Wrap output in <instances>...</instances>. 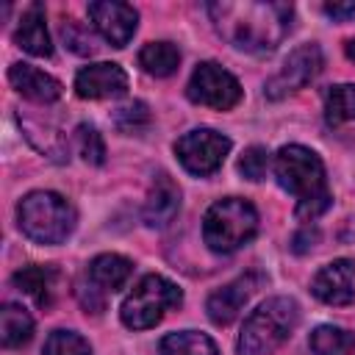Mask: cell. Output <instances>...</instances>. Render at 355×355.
I'll return each mask as SVG.
<instances>
[{
  "instance_id": "1",
  "label": "cell",
  "mask_w": 355,
  "mask_h": 355,
  "mask_svg": "<svg viewBox=\"0 0 355 355\" xmlns=\"http://www.w3.org/2000/svg\"><path fill=\"white\" fill-rule=\"evenodd\" d=\"M208 14L222 39L244 53H272L291 31L294 8L277 0H222Z\"/></svg>"
},
{
  "instance_id": "2",
  "label": "cell",
  "mask_w": 355,
  "mask_h": 355,
  "mask_svg": "<svg viewBox=\"0 0 355 355\" xmlns=\"http://www.w3.org/2000/svg\"><path fill=\"white\" fill-rule=\"evenodd\" d=\"M275 175L277 183L294 194L297 200V219L302 222H313L316 216H322L330 208V189H327V178H324V164L322 158L302 147V144H286L277 150L275 155Z\"/></svg>"
},
{
  "instance_id": "3",
  "label": "cell",
  "mask_w": 355,
  "mask_h": 355,
  "mask_svg": "<svg viewBox=\"0 0 355 355\" xmlns=\"http://www.w3.org/2000/svg\"><path fill=\"white\" fill-rule=\"evenodd\" d=\"M300 308L291 297H272L261 302L239 333V355H272L297 327Z\"/></svg>"
},
{
  "instance_id": "4",
  "label": "cell",
  "mask_w": 355,
  "mask_h": 355,
  "mask_svg": "<svg viewBox=\"0 0 355 355\" xmlns=\"http://www.w3.org/2000/svg\"><path fill=\"white\" fill-rule=\"evenodd\" d=\"M19 230L36 244H61L75 230V208L55 191H31L17 208Z\"/></svg>"
},
{
  "instance_id": "5",
  "label": "cell",
  "mask_w": 355,
  "mask_h": 355,
  "mask_svg": "<svg viewBox=\"0 0 355 355\" xmlns=\"http://www.w3.org/2000/svg\"><path fill=\"white\" fill-rule=\"evenodd\" d=\"M258 233V211L250 200H216L202 216V239L214 252H233Z\"/></svg>"
},
{
  "instance_id": "6",
  "label": "cell",
  "mask_w": 355,
  "mask_h": 355,
  "mask_svg": "<svg viewBox=\"0 0 355 355\" xmlns=\"http://www.w3.org/2000/svg\"><path fill=\"white\" fill-rule=\"evenodd\" d=\"M180 302H183V291L172 280L161 275H144L133 286V291L125 297L119 316L125 327L147 330V327H155L164 319V313L169 308H178Z\"/></svg>"
},
{
  "instance_id": "7",
  "label": "cell",
  "mask_w": 355,
  "mask_h": 355,
  "mask_svg": "<svg viewBox=\"0 0 355 355\" xmlns=\"http://www.w3.org/2000/svg\"><path fill=\"white\" fill-rule=\"evenodd\" d=\"M175 153H178V161L183 164L186 172L205 178V175L216 172L222 166V161L227 158L230 139L211 130V128H197V130H189L178 139Z\"/></svg>"
},
{
  "instance_id": "8",
  "label": "cell",
  "mask_w": 355,
  "mask_h": 355,
  "mask_svg": "<svg viewBox=\"0 0 355 355\" xmlns=\"http://www.w3.org/2000/svg\"><path fill=\"white\" fill-rule=\"evenodd\" d=\"M186 94H189L191 103H200V105H208V108H216V111H227L241 100V86L219 64L202 61L191 72Z\"/></svg>"
},
{
  "instance_id": "9",
  "label": "cell",
  "mask_w": 355,
  "mask_h": 355,
  "mask_svg": "<svg viewBox=\"0 0 355 355\" xmlns=\"http://www.w3.org/2000/svg\"><path fill=\"white\" fill-rule=\"evenodd\" d=\"M322 69V50L319 44H300L297 50L288 53V58L283 61V67L269 78L266 83V97L269 100H280L302 86H308Z\"/></svg>"
},
{
  "instance_id": "10",
  "label": "cell",
  "mask_w": 355,
  "mask_h": 355,
  "mask_svg": "<svg viewBox=\"0 0 355 355\" xmlns=\"http://www.w3.org/2000/svg\"><path fill=\"white\" fill-rule=\"evenodd\" d=\"M89 19L94 25V31L114 47H125L139 25V14L133 6L128 3H116V0H97L89 3Z\"/></svg>"
},
{
  "instance_id": "11",
  "label": "cell",
  "mask_w": 355,
  "mask_h": 355,
  "mask_svg": "<svg viewBox=\"0 0 355 355\" xmlns=\"http://www.w3.org/2000/svg\"><path fill=\"white\" fill-rule=\"evenodd\" d=\"M261 280H263V277H261L258 272H247V275L230 280L227 286L216 288V291L208 297V302H205L208 319H211L214 324H230V322L241 313V308L250 302V297L258 291Z\"/></svg>"
},
{
  "instance_id": "12",
  "label": "cell",
  "mask_w": 355,
  "mask_h": 355,
  "mask_svg": "<svg viewBox=\"0 0 355 355\" xmlns=\"http://www.w3.org/2000/svg\"><path fill=\"white\" fill-rule=\"evenodd\" d=\"M75 92L83 100H108L128 92V75L119 64H89L75 75Z\"/></svg>"
},
{
  "instance_id": "13",
  "label": "cell",
  "mask_w": 355,
  "mask_h": 355,
  "mask_svg": "<svg viewBox=\"0 0 355 355\" xmlns=\"http://www.w3.org/2000/svg\"><path fill=\"white\" fill-rule=\"evenodd\" d=\"M311 291L324 305H349L355 300V263L347 258L330 261L316 272Z\"/></svg>"
},
{
  "instance_id": "14",
  "label": "cell",
  "mask_w": 355,
  "mask_h": 355,
  "mask_svg": "<svg viewBox=\"0 0 355 355\" xmlns=\"http://www.w3.org/2000/svg\"><path fill=\"white\" fill-rule=\"evenodd\" d=\"M178 208H180V189L169 175H158L144 200V211H141L144 222L150 227H166L175 219Z\"/></svg>"
},
{
  "instance_id": "15",
  "label": "cell",
  "mask_w": 355,
  "mask_h": 355,
  "mask_svg": "<svg viewBox=\"0 0 355 355\" xmlns=\"http://www.w3.org/2000/svg\"><path fill=\"white\" fill-rule=\"evenodd\" d=\"M8 80L22 97H28L33 103H55L61 97V83L53 75L42 72L31 64H11Z\"/></svg>"
},
{
  "instance_id": "16",
  "label": "cell",
  "mask_w": 355,
  "mask_h": 355,
  "mask_svg": "<svg viewBox=\"0 0 355 355\" xmlns=\"http://www.w3.org/2000/svg\"><path fill=\"white\" fill-rule=\"evenodd\" d=\"M14 42L25 53H31L36 58H47L53 53L50 33H47V25H44V11H42L39 3H33V6L25 8V14H22L17 31H14Z\"/></svg>"
},
{
  "instance_id": "17",
  "label": "cell",
  "mask_w": 355,
  "mask_h": 355,
  "mask_svg": "<svg viewBox=\"0 0 355 355\" xmlns=\"http://www.w3.org/2000/svg\"><path fill=\"white\" fill-rule=\"evenodd\" d=\"M55 283H58V272L53 266H22L19 272H14V286L28 294L39 308H50L53 297H55Z\"/></svg>"
},
{
  "instance_id": "18",
  "label": "cell",
  "mask_w": 355,
  "mask_h": 355,
  "mask_svg": "<svg viewBox=\"0 0 355 355\" xmlns=\"http://www.w3.org/2000/svg\"><path fill=\"white\" fill-rule=\"evenodd\" d=\"M130 272H133V263H130L125 255L103 252V255H97V258L89 263L86 277H89L97 288H103V291L108 294V291H119V288L128 283Z\"/></svg>"
},
{
  "instance_id": "19",
  "label": "cell",
  "mask_w": 355,
  "mask_h": 355,
  "mask_svg": "<svg viewBox=\"0 0 355 355\" xmlns=\"http://www.w3.org/2000/svg\"><path fill=\"white\" fill-rule=\"evenodd\" d=\"M31 336H33L31 313L22 305H14V302L3 305V311H0V341H3V347H8V349L22 347V344L31 341Z\"/></svg>"
},
{
  "instance_id": "20",
  "label": "cell",
  "mask_w": 355,
  "mask_h": 355,
  "mask_svg": "<svg viewBox=\"0 0 355 355\" xmlns=\"http://www.w3.org/2000/svg\"><path fill=\"white\" fill-rule=\"evenodd\" d=\"M155 355H219L216 344L197 330H180L161 338Z\"/></svg>"
},
{
  "instance_id": "21",
  "label": "cell",
  "mask_w": 355,
  "mask_h": 355,
  "mask_svg": "<svg viewBox=\"0 0 355 355\" xmlns=\"http://www.w3.org/2000/svg\"><path fill=\"white\" fill-rule=\"evenodd\" d=\"M178 64H180V53L172 42H150L139 53V67L147 75H155V78L172 75L178 69Z\"/></svg>"
},
{
  "instance_id": "22",
  "label": "cell",
  "mask_w": 355,
  "mask_h": 355,
  "mask_svg": "<svg viewBox=\"0 0 355 355\" xmlns=\"http://www.w3.org/2000/svg\"><path fill=\"white\" fill-rule=\"evenodd\" d=\"M313 355H352L355 352V336L336 324H322L308 338Z\"/></svg>"
},
{
  "instance_id": "23",
  "label": "cell",
  "mask_w": 355,
  "mask_h": 355,
  "mask_svg": "<svg viewBox=\"0 0 355 355\" xmlns=\"http://www.w3.org/2000/svg\"><path fill=\"white\" fill-rule=\"evenodd\" d=\"M324 116L330 125H341L355 119V83L333 86L324 97Z\"/></svg>"
},
{
  "instance_id": "24",
  "label": "cell",
  "mask_w": 355,
  "mask_h": 355,
  "mask_svg": "<svg viewBox=\"0 0 355 355\" xmlns=\"http://www.w3.org/2000/svg\"><path fill=\"white\" fill-rule=\"evenodd\" d=\"M42 355H92V347L83 336L72 330H53L44 341Z\"/></svg>"
},
{
  "instance_id": "25",
  "label": "cell",
  "mask_w": 355,
  "mask_h": 355,
  "mask_svg": "<svg viewBox=\"0 0 355 355\" xmlns=\"http://www.w3.org/2000/svg\"><path fill=\"white\" fill-rule=\"evenodd\" d=\"M75 147H78V153H80V158L86 164L100 166L105 161V144H103V136L97 133L94 125H86L83 122V125L75 128Z\"/></svg>"
},
{
  "instance_id": "26",
  "label": "cell",
  "mask_w": 355,
  "mask_h": 355,
  "mask_svg": "<svg viewBox=\"0 0 355 355\" xmlns=\"http://www.w3.org/2000/svg\"><path fill=\"white\" fill-rule=\"evenodd\" d=\"M114 125H116L122 133H139V130H144V128L150 125V111H147V105H144L141 100H133V103L116 108Z\"/></svg>"
},
{
  "instance_id": "27",
  "label": "cell",
  "mask_w": 355,
  "mask_h": 355,
  "mask_svg": "<svg viewBox=\"0 0 355 355\" xmlns=\"http://www.w3.org/2000/svg\"><path fill=\"white\" fill-rule=\"evenodd\" d=\"M266 169H269V153H266V147L252 144V147H247V150L241 153V158H239V172H241L247 180H261V178L266 175Z\"/></svg>"
},
{
  "instance_id": "28",
  "label": "cell",
  "mask_w": 355,
  "mask_h": 355,
  "mask_svg": "<svg viewBox=\"0 0 355 355\" xmlns=\"http://www.w3.org/2000/svg\"><path fill=\"white\" fill-rule=\"evenodd\" d=\"M75 294H78L80 305H83L86 311H92V313H100V311L105 308V291H103V288H97V286H94L89 277L78 280V288H75Z\"/></svg>"
},
{
  "instance_id": "29",
  "label": "cell",
  "mask_w": 355,
  "mask_h": 355,
  "mask_svg": "<svg viewBox=\"0 0 355 355\" xmlns=\"http://www.w3.org/2000/svg\"><path fill=\"white\" fill-rule=\"evenodd\" d=\"M61 33H64V39H67V44H69V50H72V53H80V55L94 53V42H92V36H89V33H80L75 19L64 22Z\"/></svg>"
},
{
  "instance_id": "30",
  "label": "cell",
  "mask_w": 355,
  "mask_h": 355,
  "mask_svg": "<svg viewBox=\"0 0 355 355\" xmlns=\"http://www.w3.org/2000/svg\"><path fill=\"white\" fill-rule=\"evenodd\" d=\"M324 14H330L336 19H347L355 14V3H324Z\"/></svg>"
},
{
  "instance_id": "31",
  "label": "cell",
  "mask_w": 355,
  "mask_h": 355,
  "mask_svg": "<svg viewBox=\"0 0 355 355\" xmlns=\"http://www.w3.org/2000/svg\"><path fill=\"white\" fill-rule=\"evenodd\" d=\"M313 241H316V230L305 227L302 233H297V236H294V250H297V252H305L308 247H313Z\"/></svg>"
},
{
  "instance_id": "32",
  "label": "cell",
  "mask_w": 355,
  "mask_h": 355,
  "mask_svg": "<svg viewBox=\"0 0 355 355\" xmlns=\"http://www.w3.org/2000/svg\"><path fill=\"white\" fill-rule=\"evenodd\" d=\"M344 53H347L349 61H355V39H349V42L344 44Z\"/></svg>"
}]
</instances>
